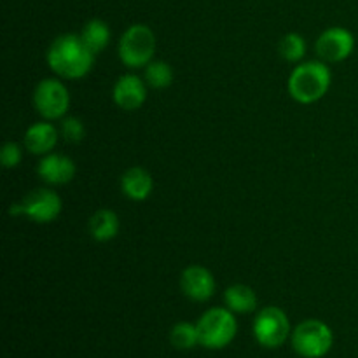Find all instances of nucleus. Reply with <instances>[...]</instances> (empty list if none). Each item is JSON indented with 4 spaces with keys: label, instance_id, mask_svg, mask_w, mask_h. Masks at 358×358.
<instances>
[{
    "label": "nucleus",
    "instance_id": "obj_12",
    "mask_svg": "<svg viewBox=\"0 0 358 358\" xmlns=\"http://www.w3.org/2000/svg\"><path fill=\"white\" fill-rule=\"evenodd\" d=\"M37 173L45 184L65 185L76 177V163L62 154H45L38 163Z\"/></svg>",
    "mask_w": 358,
    "mask_h": 358
},
{
    "label": "nucleus",
    "instance_id": "obj_21",
    "mask_svg": "<svg viewBox=\"0 0 358 358\" xmlns=\"http://www.w3.org/2000/svg\"><path fill=\"white\" fill-rule=\"evenodd\" d=\"M84 124L77 117H65L62 121V135L65 136L66 142L79 143L84 138Z\"/></svg>",
    "mask_w": 358,
    "mask_h": 358
},
{
    "label": "nucleus",
    "instance_id": "obj_8",
    "mask_svg": "<svg viewBox=\"0 0 358 358\" xmlns=\"http://www.w3.org/2000/svg\"><path fill=\"white\" fill-rule=\"evenodd\" d=\"M34 105L48 121H56L66 114L70 107V93L62 80L44 79L34 91Z\"/></svg>",
    "mask_w": 358,
    "mask_h": 358
},
{
    "label": "nucleus",
    "instance_id": "obj_2",
    "mask_svg": "<svg viewBox=\"0 0 358 358\" xmlns=\"http://www.w3.org/2000/svg\"><path fill=\"white\" fill-rule=\"evenodd\" d=\"M331 70L324 62H306L292 70L289 77V93L299 103H315L331 87Z\"/></svg>",
    "mask_w": 358,
    "mask_h": 358
},
{
    "label": "nucleus",
    "instance_id": "obj_20",
    "mask_svg": "<svg viewBox=\"0 0 358 358\" xmlns=\"http://www.w3.org/2000/svg\"><path fill=\"white\" fill-rule=\"evenodd\" d=\"M278 51L280 56H282L283 59H287V62H299V59L304 58V52H306V42H304L303 35L287 34L285 37L280 41Z\"/></svg>",
    "mask_w": 358,
    "mask_h": 358
},
{
    "label": "nucleus",
    "instance_id": "obj_13",
    "mask_svg": "<svg viewBox=\"0 0 358 358\" xmlns=\"http://www.w3.org/2000/svg\"><path fill=\"white\" fill-rule=\"evenodd\" d=\"M58 142V131L51 122H35L24 133V147L31 154H49Z\"/></svg>",
    "mask_w": 358,
    "mask_h": 358
},
{
    "label": "nucleus",
    "instance_id": "obj_17",
    "mask_svg": "<svg viewBox=\"0 0 358 358\" xmlns=\"http://www.w3.org/2000/svg\"><path fill=\"white\" fill-rule=\"evenodd\" d=\"M80 38L87 45V49L96 56L110 42V28H108V24L103 20L94 17V20H90L84 24L83 31H80Z\"/></svg>",
    "mask_w": 358,
    "mask_h": 358
},
{
    "label": "nucleus",
    "instance_id": "obj_9",
    "mask_svg": "<svg viewBox=\"0 0 358 358\" xmlns=\"http://www.w3.org/2000/svg\"><path fill=\"white\" fill-rule=\"evenodd\" d=\"M353 49H355V37L352 31L343 27L327 28L315 44L318 58L327 63L345 62L352 56Z\"/></svg>",
    "mask_w": 358,
    "mask_h": 358
},
{
    "label": "nucleus",
    "instance_id": "obj_11",
    "mask_svg": "<svg viewBox=\"0 0 358 358\" xmlns=\"http://www.w3.org/2000/svg\"><path fill=\"white\" fill-rule=\"evenodd\" d=\"M112 98L122 110H136V108L142 107L147 98L145 83L133 73L121 76L115 80Z\"/></svg>",
    "mask_w": 358,
    "mask_h": 358
},
{
    "label": "nucleus",
    "instance_id": "obj_16",
    "mask_svg": "<svg viewBox=\"0 0 358 358\" xmlns=\"http://www.w3.org/2000/svg\"><path fill=\"white\" fill-rule=\"evenodd\" d=\"M224 303H226L227 310H231L233 313H250L257 306V296L248 285L238 283V285H231L224 292Z\"/></svg>",
    "mask_w": 358,
    "mask_h": 358
},
{
    "label": "nucleus",
    "instance_id": "obj_10",
    "mask_svg": "<svg viewBox=\"0 0 358 358\" xmlns=\"http://www.w3.org/2000/svg\"><path fill=\"white\" fill-rule=\"evenodd\" d=\"M182 292L191 301L205 303L215 292V278L203 266H189L180 276Z\"/></svg>",
    "mask_w": 358,
    "mask_h": 358
},
{
    "label": "nucleus",
    "instance_id": "obj_6",
    "mask_svg": "<svg viewBox=\"0 0 358 358\" xmlns=\"http://www.w3.org/2000/svg\"><path fill=\"white\" fill-rule=\"evenodd\" d=\"M254 336L264 348H278L289 339L290 322L285 311L276 306H268L254 320Z\"/></svg>",
    "mask_w": 358,
    "mask_h": 358
},
{
    "label": "nucleus",
    "instance_id": "obj_19",
    "mask_svg": "<svg viewBox=\"0 0 358 358\" xmlns=\"http://www.w3.org/2000/svg\"><path fill=\"white\" fill-rule=\"evenodd\" d=\"M145 80L154 90H164L173 83V70L166 62H150L145 66Z\"/></svg>",
    "mask_w": 358,
    "mask_h": 358
},
{
    "label": "nucleus",
    "instance_id": "obj_7",
    "mask_svg": "<svg viewBox=\"0 0 358 358\" xmlns=\"http://www.w3.org/2000/svg\"><path fill=\"white\" fill-rule=\"evenodd\" d=\"M62 212V198L49 189H35L24 196L21 203L13 205L10 215H27L34 222H52Z\"/></svg>",
    "mask_w": 358,
    "mask_h": 358
},
{
    "label": "nucleus",
    "instance_id": "obj_4",
    "mask_svg": "<svg viewBox=\"0 0 358 358\" xmlns=\"http://www.w3.org/2000/svg\"><path fill=\"white\" fill-rule=\"evenodd\" d=\"M156 52V35L147 24H131L119 41V58L128 69L147 66Z\"/></svg>",
    "mask_w": 358,
    "mask_h": 358
},
{
    "label": "nucleus",
    "instance_id": "obj_5",
    "mask_svg": "<svg viewBox=\"0 0 358 358\" xmlns=\"http://www.w3.org/2000/svg\"><path fill=\"white\" fill-rule=\"evenodd\" d=\"M334 334L331 327L320 320L301 322L292 332V346L303 358H322L331 352Z\"/></svg>",
    "mask_w": 358,
    "mask_h": 358
},
{
    "label": "nucleus",
    "instance_id": "obj_14",
    "mask_svg": "<svg viewBox=\"0 0 358 358\" xmlns=\"http://www.w3.org/2000/svg\"><path fill=\"white\" fill-rule=\"evenodd\" d=\"M154 187V180L147 170L140 166H133L121 177V189L124 196L133 201H143L150 196Z\"/></svg>",
    "mask_w": 358,
    "mask_h": 358
},
{
    "label": "nucleus",
    "instance_id": "obj_3",
    "mask_svg": "<svg viewBox=\"0 0 358 358\" xmlns=\"http://www.w3.org/2000/svg\"><path fill=\"white\" fill-rule=\"evenodd\" d=\"M199 345L208 350L226 348L236 338L238 324L233 311L226 308H212L206 311L198 324Z\"/></svg>",
    "mask_w": 358,
    "mask_h": 358
},
{
    "label": "nucleus",
    "instance_id": "obj_15",
    "mask_svg": "<svg viewBox=\"0 0 358 358\" xmlns=\"http://www.w3.org/2000/svg\"><path fill=\"white\" fill-rule=\"evenodd\" d=\"M119 217L112 210H98L90 219V234L94 241H108L117 236Z\"/></svg>",
    "mask_w": 358,
    "mask_h": 358
},
{
    "label": "nucleus",
    "instance_id": "obj_18",
    "mask_svg": "<svg viewBox=\"0 0 358 358\" xmlns=\"http://www.w3.org/2000/svg\"><path fill=\"white\" fill-rule=\"evenodd\" d=\"M171 345L177 350H191L196 345H199L198 325L189 324V322H180L175 325L170 332Z\"/></svg>",
    "mask_w": 358,
    "mask_h": 358
},
{
    "label": "nucleus",
    "instance_id": "obj_1",
    "mask_svg": "<svg viewBox=\"0 0 358 358\" xmlns=\"http://www.w3.org/2000/svg\"><path fill=\"white\" fill-rule=\"evenodd\" d=\"M48 65L63 79H83L93 69L94 55L84 44L80 35L65 34L52 41L48 49Z\"/></svg>",
    "mask_w": 358,
    "mask_h": 358
},
{
    "label": "nucleus",
    "instance_id": "obj_22",
    "mask_svg": "<svg viewBox=\"0 0 358 358\" xmlns=\"http://www.w3.org/2000/svg\"><path fill=\"white\" fill-rule=\"evenodd\" d=\"M21 147L17 143L9 142L2 147V152H0V159H2L3 168H16L21 163Z\"/></svg>",
    "mask_w": 358,
    "mask_h": 358
}]
</instances>
